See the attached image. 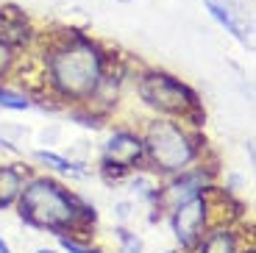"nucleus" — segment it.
<instances>
[{
    "mask_svg": "<svg viewBox=\"0 0 256 253\" xmlns=\"http://www.w3.org/2000/svg\"><path fill=\"white\" fill-rule=\"evenodd\" d=\"M34 58L42 78V98L62 106H86L100 86L114 53L78 28L39 34Z\"/></svg>",
    "mask_w": 256,
    "mask_h": 253,
    "instance_id": "obj_1",
    "label": "nucleus"
},
{
    "mask_svg": "<svg viewBox=\"0 0 256 253\" xmlns=\"http://www.w3.org/2000/svg\"><path fill=\"white\" fill-rule=\"evenodd\" d=\"M14 209L26 226L48 231L56 240L58 236L92 240V231L98 226L95 206L53 176H28Z\"/></svg>",
    "mask_w": 256,
    "mask_h": 253,
    "instance_id": "obj_2",
    "label": "nucleus"
},
{
    "mask_svg": "<svg viewBox=\"0 0 256 253\" xmlns=\"http://www.w3.org/2000/svg\"><path fill=\"white\" fill-rule=\"evenodd\" d=\"M145 145V167L159 178H170L206 158V136L200 128L176 117H150L140 128Z\"/></svg>",
    "mask_w": 256,
    "mask_h": 253,
    "instance_id": "obj_3",
    "label": "nucleus"
},
{
    "mask_svg": "<svg viewBox=\"0 0 256 253\" xmlns=\"http://www.w3.org/2000/svg\"><path fill=\"white\" fill-rule=\"evenodd\" d=\"M136 98L142 100V106L150 108L159 117H176L184 120L195 128H204L206 112L200 103L198 92L184 84L181 78H176L167 70H156V67H145L136 72L134 78Z\"/></svg>",
    "mask_w": 256,
    "mask_h": 253,
    "instance_id": "obj_4",
    "label": "nucleus"
},
{
    "mask_svg": "<svg viewBox=\"0 0 256 253\" xmlns=\"http://www.w3.org/2000/svg\"><path fill=\"white\" fill-rule=\"evenodd\" d=\"M218 198H220V186L212 184L209 190L186 198V200H178L176 206H170V209L164 212L167 226L173 231V240H176V245H178V250L190 253L212 222L234 220V217H228L226 212H220Z\"/></svg>",
    "mask_w": 256,
    "mask_h": 253,
    "instance_id": "obj_5",
    "label": "nucleus"
},
{
    "mask_svg": "<svg viewBox=\"0 0 256 253\" xmlns=\"http://www.w3.org/2000/svg\"><path fill=\"white\" fill-rule=\"evenodd\" d=\"M145 167V145L142 134L134 128H114L103 142L98 172L106 184H122L131 172Z\"/></svg>",
    "mask_w": 256,
    "mask_h": 253,
    "instance_id": "obj_6",
    "label": "nucleus"
},
{
    "mask_svg": "<svg viewBox=\"0 0 256 253\" xmlns=\"http://www.w3.org/2000/svg\"><path fill=\"white\" fill-rule=\"evenodd\" d=\"M248 242L250 234H245L242 220H218L206 228L190 253H242Z\"/></svg>",
    "mask_w": 256,
    "mask_h": 253,
    "instance_id": "obj_7",
    "label": "nucleus"
},
{
    "mask_svg": "<svg viewBox=\"0 0 256 253\" xmlns=\"http://www.w3.org/2000/svg\"><path fill=\"white\" fill-rule=\"evenodd\" d=\"M36 36L39 31L26 17V12H20L17 6H0V39H6L14 50L28 53L34 50Z\"/></svg>",
    "mask_w": 256,
    "mask_h": 253,
    "instance_id": "obj_8",
    "label": "nucleus"
},
{
    "mask_svg": "<svg viewBox=\"0 0 256 253\" xmlns=\"http://www.w3.org/2000/svg\"><path fill=\"white\" fill-rule=\"evenodd\" d=\"M204 3H206V12L212 14V20H214L220 28H226V34H231L240 44L250 48V34H248V28H245V22L237 17V12H234L231 3H226V0H204Z\"/></svg>",
    "mask_w": 256,
    "mask_h": 253,
    "instance_id": "obj_9",
    "label": "nucleus"
},
{
    "mask_svg": "<svg viewBox=\"0 0 256 253\" xmlns=\"http://www.w3.org/2000/svg\"><path fill=\"white\" fill-rule=\"evenodd\" d=\"M31 172L20 164H0V209L14 206Z\"/></svg>",
    "mask_w": 256,
    "mask_h": 253,
    "instance_id": "obj_10",
    "label": "nucleus"
},
{
    "mask_svg": "<svg viewBox=\"0 0 256 253\" xmlns=\"http://www.w3.org/2000/svg\"><path fill=\"white\" fill-rule=\"evenodd\" d=\"M34 158H36L39 164H45L48 170H56V172L70 176V178H86L92 172L86 164H81L76 158L62 156V153H56V150H34Z\"/></svg>",
    "mask_w": 256,
    "mask_h": 253,
    "instance_id": "obj_11",
    "label": "nucleus"
},
{
    "mask_svg": "<svg viewBox=\"0 0 256 253\" xmlns=\"http://www.w3.org/2000/svg\"><path fill=\"white\" fill-rule=\"evenodd\" d=\"M34 98L28 92H20L14 86H6V84H0V108H6V112H28L34 108Z\"/></svg>",
    "mask_w": 256,
    "mask_h": 253,
    "instance_id": "obj_12",
    "label": "nucleus"
},
{
    "mask_svg": "<svg viewBox=\"0 0 256 253\" xmlns=\"http://www.w3.org/2000/svg\"><path fill=\"white\" fill-rule=\"evenodd\" d=\"M114 240H117V253H142L145 250L142 236L128 226H117L114 228Z\"/></svg>",
    "mask_w": 256,
    "mask_h": 253,
    "instance_id": "obj_13",
    "label": "nucleus"
},
{
    "mask_svg": "<svg viewBox=\"0 0 256 253\" xmlns=\"http://www.w3.org/2000/svg\"><path fill=\"white\" fill-rule=\"evenodd\" d=\"M20 56L22 53L14 50L6 39H0V84L14 76V70H17V64H20Z\"/></svg>",
    "mask_w": 256,
    "mask_h": 253,
    "instance_id": "obj_14",
    "label": "nucleus"
},
{
    "mask_svg": "<svg viewBox=\"0 0 256 253\" xmlns=\"http://www.w3.org/2000/svg\"><path fill=\"white\" fill-rule=\"evenodd\" d=\"M58 250L62 253H106L103 248L92 245V240H84V236H58Z\"/></svg>",
    "mask_w": 256,
    "mask_h": 253,
    "instance_id": "obj_15",
    "label": "nucleus"
},
{
    "mask_svg": "<svg viewBox=\"0 0 256 253\" xmlns=\"http://www.w3.org/2000/svg\"><path fill=\"white\" fill-rule=\"evenodd\" d=\"M131 209H134V203H128V200H120V203L114 206L117 222H120V226H128V220H131Z\"/></svg>",
    "mask_w": 256,
    "mask_h": 253,
    "instance_id": "obj_16",
    "label": "nucleus"
},
{
    "mask_svg": "<svg viewBox=\"0 0 256 253\" xmlns=\"http://www.w3.org/2000/svg\"><path fill=\"white\" fill-rule=\"evenodd\" d=\"M0 253H12V245H8V242L3 240V236H0Z\"/></svg>",
    "mask_w": 256,
    "mask_h": 253,
    "instance_id": "obj_17",
    "label": "nucleus"
},
{
    "mask_svg": "<svg viewBox=\"0 0 256 253\" xmlns=\"http://www.w3.org/2000/svg\"><path fill=\"white\" fill-rule=\"evenodd\" d=\"M36 253H62V250H58V248H39Z\"/></svg>",
    "mask_w": 256,
    "mask_h": 253,
    "instance_id": "obj_18",
    "label": "nucleus"
},
{
    "mask_svg": "<svg viewBox=\"0 0 256 253\" xmlns=\"http://www.w3.org/2000/svg\"><path fill=\"white\" fill-rule=\"evenodd\" d=\"M242 253H256V248H254V240H250V242H248V245H245V248H242Z\"/></svg>",
    "mask_w": 256,
    "mask_h": 253,
    "instance_id": "obj_19",
    "label": "nucleus"
},
{
    "mask_svg": "<svg viewBox=\"0 0 256 253\" xmlns=\"http://www.w3.org/2000/svg\"><path fill=\"white\" fill-rule=\"evenodd\" d=\"M162 253H184V250H178V248H170V250H162Z\"/></svg>",
    "mask_w": 256,
    "mask_h": 253,
    "instance_id": "obj_20",
    "label": "nucleus"
}]
</instances>
